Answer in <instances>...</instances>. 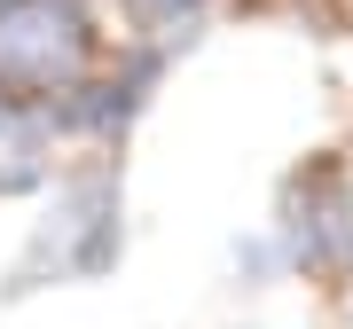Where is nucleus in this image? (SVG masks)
<instances>
[{"label":"nucleus","instance_id":"obj_1","mask_svg":"<svg viewBox=\"0 0 353 329\" xmlns=\"http://www.w3.org/2000/svg\"><path fill=\"white\" fill-rule=\"evenodd\" d=\"M94 24L79 0H0V94L39 102L87 71Z\"/></svg>","mask_w":353,"mask_h":329},{"label":"nucleus","instance_id":"obj_2","mask_svg":"<svg viewBox=\"0 0 353 329\" xmlns=\"http://www.w3.org/2000/svg\"><path fill=\"white\" fill-rule=\"evenodd\" d=\"M118 243H126V228H118V180H110V173H71L55 220L39 228L32 259L16 266V290H32L39 275H55V282H94L102 266L118 259Z\"/></svg>","mask_w":353,"mask_h":329},{"label":"nucleus","instance_id":"obj_3","mask_svg":"<svg viewBox=\"0 0 353 329\" xmlns=\"http://www.w3.org/2000/svg\"><path fill=\"white\" fill-rule=\"evenodd\" d=\"M283 259L299 275H345L353 266V189L338 164H314V173L290 189L283 204Z\"/></svg>","mask_w":353,"mask_h":329}]
</instances>
